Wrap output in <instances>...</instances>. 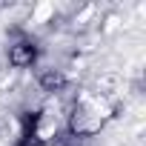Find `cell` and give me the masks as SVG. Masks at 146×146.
Here are the masks:
<instances>
[{
	"mask_svg": "<svg viewBox=\"0 0 146 146\" xmlns=\"http://www.w3.org/2000/svg\"><path fill=\"white\" fill-rule=\"evenodd\" d=\"M63 83H66L63 75H60V72H54V69H49V72H43V75H40V86H43L46 92H57Z\"/></svg>",
	"mask_w": 146,
	"mask_h": 146,
	"instance_id": "cell-2",
	"label": "cell"
},
{
	"mask_svg": "<svg viewBox=\"0 0 146 146\" xmlns=\"http://www.w3.org/2000/svg\"><path fill=\"white\" fill-rule=\"evenodd\" d=\"M9 60L15 66H32V60H35V43H29V40L12 43L9 46Z\"/></svg>",
	"mask_w": 146,
	"mask_h": 146,
	"instance_id": "cell-1",
	"label": "cell"
}]
</instances>
